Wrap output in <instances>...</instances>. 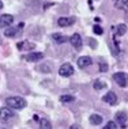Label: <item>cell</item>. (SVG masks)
Instances as JSON below:
<instances>
[{
  "label": "cell",
  "mask_w": 128,
  "mask_h": 129,
  "mask_svg": "<svg viewBox=\"0 0 128 129\" xmlns=\"http://www.w3.org/2000/svg\"><path fill=\"white\" fill-rule=\"evenodd\" d=\"M6 105L10 109H25L27 102L22 96H10L6 99Z\"/></svg>",
  "instance_id": "cell-1"
},
{
  "label": "cell",
  "mask_w": 128,
  "mask_h": 129,
  "mask_svg": "<svg viewBox=\"0 0 128 129\" xmlns=\"http://www.w3.org/2000/svg\"><path fill=\"white\" fill-rule=\"evenodd\" d=\"M113 80H115L120 87H125L128 84V75L125 72H117V74L113 75Z\"/></svg>",
  "instance_id": "cell-2"
},
{
  "label": "cell",
  "mask_w": 128,
  "mask_h": 129,
  "mask_svg": "<svg viewBox=\"0 0 128 129\" xmlns=\"http://www.w3.org/2000/svg\"><path fill=\"white\" fill-rule=\"evenodd\" d=\"M59 74L63 78H70V76L74 75V67L71 64H63L59 68Z\"/></svg>",
  "instance_id": "cell-3"
},
{
  "label": "cell",
  "mask_w": 128,
  "mask_h": 129,
  "mask_svg": "<svg viewBox=\"0 0 128 129\" xmlns=\"http://www.w3.org/2000/svg\"><path fill=\"white\" fill-rule=\"evenodd\" d=\"M12 117H15V113H14L12 109H10V107H2L0 109V120L7 121Z\"/></svg>",
  "instance_id": "cell-4"
},
{
  "label": "cell",
  "mask_w": 128,
  "mask_h": 129,
  "mask_svg": "<svg viewBox=\"0 0 128 129\" xmlns=\"http://www.w3.org/2000/svg\"><path fill=\"white\" fill-rule=\"evenodd\" d=\"M74 23H75L74 16H61L57 20V25L60 27H68V26H72Z\"/></svg>",
  "instance_id": "cell-5"
},
{
  "label": "cell",
  "mask_w": 128,
  "mask_h": 129,
  "mask_svg": "<svg viewBox=\"0 0 128 129\" xmlns=\"http://www.w3.org/2000/svg\"><path fill=\"white\" fill-rule=\"evenodd\" d=\"M12 22H14V16L10 15V14H3L0 16V27H10Z\"/></svg>",
  "instance_id": "cell-6"
},
{
  "label": "cell",
  "mask_w": 128,
  "mask_h": 129,
  "mask_svg": "<svg viewBox=\"0 0 128 129\" xmlns=\"http://www.w3.org/2000/svg\"><path fill=\"white\" fill-rule=\"evenodd\" d=\"M71 42V45L75 48V49H79V48L82 46V44H83V41H82V37L79 36L78 33H75V34H72V36L70 37V40H68Z\"/></svg>",
  "instance_id": "cell-7"
},
{
  "label": "cell",
  "mask_w": 128,
  "mask_h": 129,
  "mask_svg": "<svg viewBox=\"0 0 128 129\" xmlns=\"http://www.w3.org/2000/svg\"><path fill=\"white\" fill-rule=\"evenodd\" d=\"M91 62H93V60L89 57V56H82V57L78 58L76 64H78V67L81 68V69H85L86 67H90V65H91Z\"/></svg>",
  "instance_id": "cell-8"
},
{
  "label": "cell",
  "mask_w": 128,
  "mask_h": 129,
  "mask_svg": "<svg viewBox=\"0 0 128 129\" xmlns=\"http://www.w3.org/2000/svg\"><path fill=\"white\" fill-rule=\"evenodd\" d=\"M102 101L104 102H106L108 105H116L117 103V95L113 91H109L108 94H105V95L102 96Z\"/></svg>",
  "instance_id": "cell-9"
},
{
  "label": "cell",
  "mask_w": 128,
  "mask_h": 129,
  "mask_svg": "<svg viewBox=\"0 0 128 129\" xmlns=\"http://www.w3.org/2000/svg\"><path fill=\"white\" fill-rule=\"evenodd\" d=\"M25 58L27 61H32V62H36V61H40L44 58V54L41 53V52H32V53H29L27 56H25Z\"/></svg>",
  "instance_id": "cell-10"
},
{
  "label": "cell",
  "mask_w": 128,
  "mask_h": 129,
  "mask_svg": "<svg viewBox=\"0 0 128 129\" xmlns=\"http://www.w3.org/2000/svg\"><path fill=\"white\" fill-rule=\"evenodd\" d=\"M52 40L55 41L56 44H64V42H67L70 38H67L65 36H63V34H59V33H55L53 36H52Z\"/></svg>",
  "instance_id": "cell-11"
},
{
  "label": "cell",
  "mask_w": 128,
  "mask_h": 129,
  "mask_svg": "<svg viewBox=\"0 0 128 129\" xmlns=\"http://www.w3.org/2000/svg\"><path fill=\"white\" fill-rule=\"evenodd\" d=\"M16 46H18V49H20V50H32V49H34L36 45L32 44V42H27V41H23V42H19Z\"/></svg>",
  "instance_id": "cell-12"
},
{
  "label": "cell",
  "mask_w": 128,
  "mask_h": 129,
  "mask_svg": "<svg viewBox=\"0 0 128 129\" xmlns=\"http://www.w3.org/2000/svg\"><path fill=\"white\" fill-rule=\"evenodd\" d=\"M18 29H19V27H12V26L7 27V30L4 31V36H6V37H14V36H16Z\"/></svg>",
  "instance_id": "cell-13"
},
{
  "label": "cell",
  "mask_w": 128,
  "mask_h": 129,
  "mask_svg": "<svg viewBox=\"0 0 128 129\" xmlns=\"http://www.w3.org/2000/svg\"><path fill=\"white\" fill-rule=\"evenodd\" d=\"M90 122L93 125H99L102 122V117L99 116V114H91V116H90Z\"/></svg>",
  "instance_id": "cell-14"
},
{
  "label": "cell",
  "mask_w": 128,
  "mask_h": 129,
  "mask_svg": "<svg viewBox=\"0 0 128 129\" xmlns=\"http://www.w3.org/2000/svg\"><path fill=\"white\" fill-rule=\"evenodd\" d=\"M40 129H52V124L46 118H41L40 120Z\"/></svg>",
  "instance_id": "cell-15"
},
{
  "label": "cell",
  "mask_w": 128,
  "mask_h": 129,
  "mask_svg": "<svg viewBox=\"0 0 128 129\" xmlns=\"http://www.w3.org/2000/svg\"><path fill=\"white\" fill-rule=\"evenodd\" d=\"M116 120L119 121V124H124L127 121V114L124 113V111H119V113L116 114Z\"/></svg>",
  "instance_id": "cell-16"
},
{
  "label": "cell",
  "mask_w": 128,
  "mask_h": 129,
  "mask_svg": "<svg viewBox=\"0 0 128 129\" xmlns=\"http://www.w3.org/2000/svg\"><path fill=\"white\" fill-rule=\"evenodd\" d=\"M127 33V26L125 25H119L117 26V34H119V36H124V34Z\"/></svg>",
  "instance_id": "cell-17"
},
{
  "label": "cell",
  "mask_w": 128,
  "mask_h": 129,
  "mask_svg": "<svg viewBox=\"0 0 128 129\" xmlns=\"http://www.w3.org/2000/svg\"><path fill=\"white\" fill-rule=\"evenodd\" d=\"M75 98H74V95H61L60 96V101L61 102H72Z\"/></svg>",
  "instance_id": "cell-18"
},
{
  "label": "cell",
  "mask_w": 128,
  "mask_h": 129,
  "mask_svg": "<svg viewBox=\"0 0 128 129\" xmlns=\"http://www.w3.org/2000/svg\"><path fill=\"white\" fill-rule=\"evenodd\" d=\"M94 88H95V90H102V88H105V83L101 82V80H97V82L94 83Z\"/></svg>",
  "instance_id": "cell-19"
},
{
  "label": "cell",
  "mask_w": 128,
  "mask_h": 129,
  "mask_svg": "<svg viewBox=\"0 0 128 129\" xmlns=\"http://www.w3.org/2000/svg\"><path fill=\"white\" fill-rule=\"evenodd\" d=\"M104 129H117V124L115 121H109V122L104 126Z\"/></svg>",
  "instance_id": "cell-20"
},
{
  "label": "cell",
  "mask_w": 128,
  "mask_h": 129,
  "mask_svg": "<svg viewBox=\"0 0 128 129\" xmlns=\"http://www.w3.org/2000/svg\"><path fill=\"white\" fill-rule=\"evenodd\" d=\"M93 31H94V33L95 34H98V36H101V34L104 33V30H102V27L101 26H94V27H93Z\"/></svg>",
  "instance_id": "cell-21"
},
{
  "label": "cell",
  "mask_w": 128,
  "mask_h": 129,
  "mask_svg": "<svg viewBox=\"0 0 128 129\" xmlns=\"http://www.w3.org/2000/svg\"><path fill=\"white\" fill-rule=\"evenodd\" d=\"M99 68H101V71H102V72H105L106 69H108V65H106L105 62H101V64H99Z\"/></svg>",
  "instance_id": "cell-22"
},
{
  "label": "cell",
  "mask_w": 128,
  "mask_h": 129,
  "mask_svg": "<svg viewBox=\"0 0 128 129\" xmlns=\"http://www.w3.org/2000/svg\"><path fill=\"white\" fill-rule=\"evenodd\" d=\"M71 129H82V126L78 124H74V125H71Z\"/></svg>",
  "instance_id": "cell-23"
},
{
  "label": "cell",
  "mask_w": 128,
  "mask_h": 129,
  "mask_svg": "<svg viewBox=\"0 0 128 129\" xmlns=\"http://www.w3.org/2000/svg\"><path fill=\"white\" fill-rule=\"evenodd\" d=\"M123 4L125 7H128V0H123Z\"/></svg>",
  "instance_id": "cell-24"
},
{
  "label": "cell",
  "mask_w": 128,
  "mask_h": 129,
  "mask_svg": "<svg viewBox=\"0 0 128 129\" xmlns=\"http://www.w3.org/2000/svg\"><path fill=\"white\" fill-rule=\"evenodd\" d=\"M3 8V3H2V0H0V10Z\"/></svg>",
  "instance_id": "cell-25"
}]
</instances>
